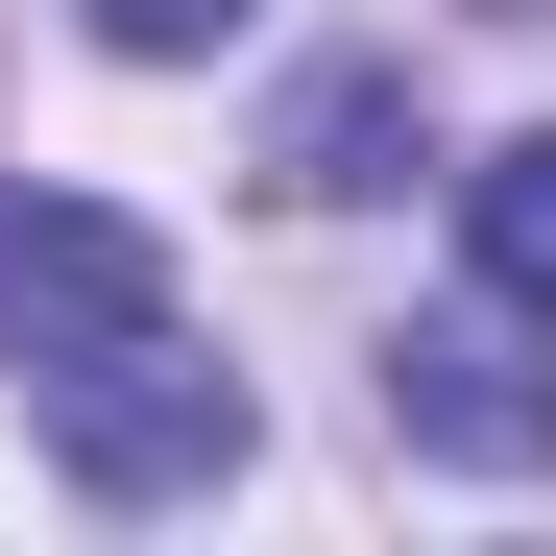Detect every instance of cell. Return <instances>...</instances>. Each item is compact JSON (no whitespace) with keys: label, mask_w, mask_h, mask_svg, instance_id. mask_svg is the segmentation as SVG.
I'll return each mask as SVG.
<instances>
[{"label":"cell","mask_w":556,"mask_h":556,"mask_svg":"<svg viewBox=\"0 0 556 556\" xmlns=\"http://www.w3.org/2000/svg\"><path fill=\"white\" fill-rule=\"evenodd\" d=\"M0 363H25V412L98 508L242 484V363H194V291L122 194H0Z\"/></svg>","instance_id":"cell-1"},{"label":"cell","mask_w":556,"mask_h":556,"mask_svg":"<svg viewBox=\"0 0 556 556\" xmlns=\"http://www.w3.org/2000/svg\"><path fill=\"white\" fill-rule=\"evenodd\" d=\"M532 339H556L532 291L412 315V339H388V435H412V459H484V484H532V459H556V363H532Z\"/></svg>","instance_id":"cell-2"},{"label":"cell","mask_w":556,"mask_h":556,"mask_svg":"<svg viewBox=\"0 0 556 556\" xmlns=\"http://www.w3.org/2000/svg\"><path fill=\"white\" fill-rule=\"evenodd\" d=\"M459 266H484V291H532V315H556V122H508L484 169H459Z\"/></svg>","instance_id":"cell-3"},{"label":"cell","mask_w":556,"mask_h":556,"mask_svg":"<svg viewBox=\"0 0 556 556\" xmlns=\"http://www.w3.org/2000/svg\"><path fill=\"white\" fill-rule=\"evenodd\" d=\"M388 146H412L388 73H291V194H388Z\"/></svg>","instance_id":"cell-4"},{"label":"cell","mask_w":556,"mask_h":556,"mask_svg":"<svg viewBox=\"0 0 556 556\" xmlns=\"http://www.w3.org/2000/svg\"><path fill=\"white\" fill-rule=\"evenodd\" d=\"M73 25H98V49H146V73H194V49L242 25V0H73Z\"/></svg>","instance_id":"cell-5"}]
</instances>
